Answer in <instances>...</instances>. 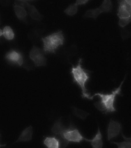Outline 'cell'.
Masks as SVG:
<instances>
[{"instance_id":"1","label":"cell","mask_w":131,"mask_h":148,"mask_svg":"<svg viewBox=\"0 0 131 148\" xmlns=\"http://www.w3.org/2000/svg\"><path fill=\"white\" fill-rule=\"evenodd\" d=\"M51 131L57 136L60 142V148L66 147L70 142L80 143L83 140L87 142L89 140V139L84 137L79 130L73 127L72 124L68 128H65L60 119L55 123Z\"/></svg>"},{"instance_id":"2","label":"cell","mask_w":131,"mask_h":148,"mask_svg":"<svg viewBox=\"0 0 131 148\" xmlns=\"http://www.w3.org/2000/svg\"><path fill=\"white\" fill-rule=\"evenodd\" d=\"M126 75L118 88H116L110 93H104L103 92H97L92 96L91 100H92L94 97H98L100 98L99 101L94 103L95 107L103 114H108L114 113L117 111L115 102L117 95H122L121 87L122 86Z\"/></svg>"},{"instance_id":"3","label":"cell","mask_w":131,"mask_h":148,"mask_svg":"<svg viewBox=\"0 0 131 148\" xmlns=\"http://www.w3.org/2000/svg\"><path fill=\"white\" fill-rule=\"evenodd\" d=\"M82 59H79L78 64L76 66L72 65L71 73L73 78V82L76 83L81 90V97L83 98L90 99L92 96L86 88V84L90 78L89 71L83 69L81 66Z\"/></svg>"},{"instance_id":"4","label":"cell","mask_w":131,"mask_h":148,"mask_svg":"<svg viewBox=\"0 0 131 148\" xmlns=\"http://www.w3.org/2000/svg\"><path fill=\"white\" fill-rule=\"evenodd\" d=\"M64 39L62 31H58L42 38L43 51L45 53H55L58 47L64 44Z\"/></svg>"},{"instance_id":"5","label":"cell","mask_w":131,"mask_h":148,"mask_svg":"<svg viewBox=\"0 0 131 148\" xmlns=\"http://www.w3.org/2000/svg\"><path fill=\"white\" fill-rule=\"evenodd\" d=\"M112 9V4L111 0H104L102 4L98 8L87 10L84 17L96 19L102 13L110 12Z\"/></svg>"},{"instance_id":"6","label":"cell","mask_w":131,"mask_h":148,"mask_svg":"<svg viewBox=\"0 0 131 148\" xmlns=\"http://www.w3.org/2000/svg\"><path fill=\"white\" fill-rule=\"evenodd\" d=\"M44 51L38 47L34 46L30 52V58L36 66H45L47 64V59L44 55Z\"/></svg>"},{"instance_id":"7","label":"cell","mask_w":131,"mask_h":148,"mask_svg":"<svg viewBox=\"0 0 131 148\" xmlns=\"http://www.w3.org/2000/svg\"><path fill=\"white\" fill-rule=\"evenodd\" d=\"M5 59L10 63L19 66H21L23 64L24 59L22 54L16 50H11L7 53Z\"/></svg>"},{"instance_id":"8","label":"cell","mask_w":131,"mask_h":148,"mask_svg":"<svg viewBox=\"0 0 131 148\" xmlns=\"http://www.w3.org/2000/svg\"><path fill=\"white\" fill-rule=\"evenodd\" d=\"M121 125L118 121L111 119L107 130L108 140L118 136L120 133H121Z\"/></svg>"},{"instance_id":"9","label":"cell","mask_w":131,"mask_h":148,"mask_svg":"<svg viewBox=\"0 0 131 148\" xmlns=\"http://www.w3.org/2000/svg\"><path fill=\"white\" fill-rule=\"evenodd\" d=\"M89 142H90L91 145L94 148H101L103 146V141L102 140V135L100 130L99 127L96 135L93 138L89 139Z\"/></svg>"},{"instance_id":"10","label":"cell","mask_w":131,"mask_h":148,"mask_svg":"<svg viewBox=\"0 0 131 148\" xmlns=\"http://www.w3.org/2000/svg\"><path fill=\"white\" fill-rule=\"evenodd\" d=\"M33 132V127L32 126H29L23 131L18 140L16 142H26L31 140L32 139Z\"/></svg>"},{"instance_id":"11","label":"cell","mask_w":131,"mask_h":148,"mask_svg":"<svg viewBox=\"0 0 131 148\" xmlns=\"http://www.w3.org/2000/svg\"><path fill=\"white\" fill-rule=\"evenodd\" d=\"M25 8L28 9V13L33 19L40 21L43 18V16L39 13L34 6L26 2Z\"/></svg>"},{"instance_id":"12","label":"cell","mask_w":131,"mask_h":148,"mask_svg":"<svg viewBox=\"0 0 131 148\" xmlns=\"http://www.w3.org/2000/svg\"><path fill=\"white\" fill-rule=\"evenodd\" d=\"M43 144L49 148H60L59 140L56 136H48L43 140Z\"/></svg>"},{"instance_id":"13","label":"cell","mask_w":131,"mask_h":148,"mask_svg":"<svg viewBox=\"0 0 131 148\" xmlns=\"http://www.w3.org/2000/svg\"><path fill=\"white\" fill-rule=\"evenodd\" d=\"M13 8L16 16L20 20L26 22L27 19V13L25 8L16 4L14 5Z\"/></svg>"},{"instance_id":"14","label":"cell","mask_w":131,"mask_h":148,"mask_svg":"<svg viewBox=\"0 0 131 148\" xmlns=\"http://www.w3.org/2000/svg\"><path fill=\"white\" fill-rule=\"evenodd\" d=\"M0 36H3L8 40H12L15 37V34L12 28L9 26H6L3 30H0Z\"/></svg>"},{"instance_id":"15","label":"cell","mask_w":131,"mask_h":148,"mask_svg":"<svg viewBox=\"0 0 131 148\" xmlns=\"http://www.w3.org/2000/svg\"><path fill=\"white\" fill-rule=\"evenodd\" d=\"M117 16L119 18H128L131 17V13L129 12L123 6L119 5Z\"/></svg>"},{"instance_id":"16","label":"cell","mask_w":131,"mask_h":148,"mask_svg":"<svg viewBox=\"0 0 131 148\" xmlns=\"http://www.w3.org/2000/svg\"><path fill=\"white\" fill-rule=\"evenodd\" d=\"M78 11V5L75 3L70 5L64 11V12L70 16H73L76 14Z\"/></svg>"},{"instance_id":"17","label":"cell","mask_w":131,"mask_h":148,"mask_svg":"<svg viewBox=\"0 0 131 148\" xmlns=\"http://www.w3.org/2000/svg\"><path fill=\"white\" fill-rule=\"evenodd\" d=\"M125 140L121 142H111V143L116 145L119 148H131V142L126 140Z\"/></svg>"},{"instance_id":"18","label":"cell","mask_w":131,"mask_h":148,"mask_svg":"<svg viewBox=\"0 0 131 148\" xmlns=\"http://www.w3.org/2000/svg\"><path fill=\"white\" fill-rule=\"evenodd\" d=\"M131 22V16L128 18H119L118 25L121 27H124L129 24Z\"/></svg>"},{"instance_id":"19","label":"cell","mask_w":131,"mask_h":148,"mask_svg":"<svg viewBox=\"0 0 131 148\" xmlns=\"http://www.w3.org/2000/svg\"><path fill=\"white\" fill-rule=\"evenodd\" d=\"M73 112H74L75 115L82 119H85L87 117V115H88V113H87V112L77 108H74Z\"/></svg>"},{"instance_id":"20","label":"cell","mask_w":131,"mask_h":148,"mask_svg":"<svg viewBox=\"0 0 131 148\" xmlns=\"http://www.w3.org/2000/svg\"><path fill=\"white\" fill-rule=\"evenodd\" d=\"M90 0H77L76 4L77 5H81L86 4Z\"/></svg>"},{"instance_id":"21","label":"cell","mask_w":131,"mask_h":148,"mask_svg":"<svg viewBox=\"0 0 131 148\" xmlns=\"http://www.w3.org/2000/svg\"><path fill=\"white\" fill-rule=\"evenodd\" d=\"M121 134L123 138H124V140L130 141V142H131V137L130 138L126 137V136L124 135V134H123L122 132H121Z\"/></svg>"},{"instance_id":"22","label":"cell","mask_w":131,"mask_h":148,"mask_svg":"<svg viewBox=\"0 0 131 148\" xmlns=\"http://www.w3.org/2000/svg\"><path fill=\"white\" fill-rule=\"evenodd\" d=\"M125 1L131 5V0H125Z\"/></svg>"},{"instance_id":"23","label":"cell","mask_w":131,"mask_h":148,"mask_svg":"<svg viewBox=\"0 0 131 148\" xmlns=\"http://www.w3.org/2000/svg\"><path fill=\"white\" fill-rule=\"evenodd\" d=\"M17 1H26L27 0H17Z\"/></svg>"},{"instance_id":"24","label":"cell","mask_w":131,"mask_h":148,"mask_svg":"<svg viewBox=\"0 0 131 148\" xmlns=\"http://www.w3.org/2000/svg\"><path fill=\"white\" fill-rule=\"evenodd\" d=\"M27 1H30V0H27Z\"/></svg>"}]
</instances>
